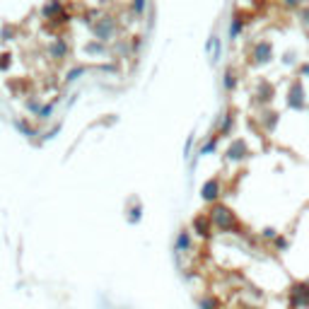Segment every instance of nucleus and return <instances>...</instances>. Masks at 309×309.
Instances as JSON below:
<instances>
[{"label":"nucleus","instance_id":"2","mask_svg":"<svg viewBox=\"0 0 309 309\" xmlns=\"http://www.w3.org/2000/svg\"><path fill=\"white\" fill-rule=\"evenodd\" d=\"M287 109L292 112H305L307 109V97H305V87L300 80H292L290 83V89H287Z\"/></svg>","mask_w":309,"mask_h":309},{"label":"nucleus","instance_id":"9","mask_svg":"<svg viewBox=\"0 0 309 309\" xmlns=\"http://www.w3.org/2000/svg\"><path fill=\"white\" fill-rule=\"evenodd\" d=\"M244 27H247V22H244V17H234L232 20V29H229V34H232V39H237L242 31H244Z\"/></svg>","mask_w":309,"mask_h":309},{"label":"nucleus","instance_id":"14","mask_svg":"<svg viewBox=\"0 0 309 309\" xmlns=\"http://www.w3.org/2000/svg\"><path fill=\"white\" fill-rule=\"evenodd\" d=\"M282 63H285V65H292V63H295V51H287V54H282Z\"/></svg>","mask_w":309,"mask_h":309},{"label":"nucleus","instance_id":"15","mask_svg":"<svg viewBox=\"0 0 309 309\" xmlns=\"http://www.w3.org/2000/svg\"><path fill=\"white\" fill-rule=\"evenodd\" d=\"M300 78H309V63H302V65H300Z\"/></svg>","mask_w":309,"mask_h":309},{"label":"nucleus","instance_id":"11","mask_svg":"<svg viewBox=\"0 0 309 309\" xmlns=\"http://www.w3.org/2000/svg\"><path fill=\"white\" fill-rule=\"evenodd\" d=\"M273 247H276L278 252H287V249H290V239H287L285 234H281V237L273 242Z\"/></svg>","mask_w":309,"mask_h":309},{"label":"nucleus","instance_id":"4","mask_svg":"<svg viewBox=\"0 0 309 309\" xmlns=\"http://www.w3.org/2000/svg\"><path fill=\"white\" fill-rule=\"evenodd\" d=\"M252 58H253L256 65H266V63H271V60H273V44L266 41V39H261V41L253 46Z\"/></svg>","mask_w":309,"mask_h":309},{"label":"nucleus","instance_id":"6","mask_svg":"<svg viewBox=\"0 0 309 309\" xmlns=\"http://www.w3.org/2000/svg\"><path fill=\"white\" fill-rule=\"evenodd\" d=\"M249 157V147H247V142L242 140H234L229 147H227V160H232V162H242V160H247Z\"/></svg>","mask_w":309,"mask_h":309},{"label":"nucleus","instance_id":"13","mask_svg":"<svg viewBox=\"0 0 309 309\" xmlns=\"http://www.w3.org/2000/svg\"><path fill=\"white\" fill-rule=\"evenodd\" d=\"M225 87H227V89H234V87H237V75H234L232 70H227V75H225Z\"/></svg>","mask_w":309,"mask_h":309},{"label":"nucleus","instance_id":"12","mask_svg":"<svg viewBox=\"0 0 309 309\" xmlns=\"http://www.w3.org/2000/svg\"><path fill=\"white\" fill-rule=\"evenodd\" d=\"M300 22H302V27L309 31V5H302V7H300Z\"/></svg>","mask_w":309,"mask_h":309},{"label":"nucleus","instance_id":"1","mask_svg":"<svg viewBox=\"0 0 309 309\" xmlns=\"http://www.w3.org/2000/svg\"><path fill=\"white\" fill-rule=\"evenodd\" d=\"M290 309H305L309 307V282L295 281L290 285Z\"/></svg>","mask_w":309,"mask_h":309},{"label":"nucleus","instance_id":"7","mask_svg":"<svg viewBox=\"0 0 309 309\" xmlns=\"http://www.w3.org/2000/svg\"><path fill=\"white\" fill-rule=\"evenodd\" d=\"M258 121H261V126H263L268 133H273V131H276V126L281 123V113L273 112V109H261V113H258Z\"/></svg>","mask_w":309,"mask_h":309},{"label":"nucleus","instance_id":"3","mask_svg":"<svg viewBox=\"0 0 309 309\" xmlns=\"http://www.w3.org/2000/svg\"><path fill=\"white\" fill-rule=\"evenodd\" d=\"M210 220H213V225L220 227V229H232V227L237 225V218H234V213L227 208V205H213V210H210Z\"/></svg>","mask_w":309,"mask_h":309},{"label":"nucleus","instance_id":"5","mask_svg":"<svg viewBox=\"0 0 309 309\" xmlns=\"http://www.w3.org/2000/svg\"><path fill=\"white\" fill-rule=\"evenodd\" d=\"M273 97H276V84H271L268 80H261V84L256 87L253 102L261 104V109H263V107H268V104L273 102Z\"/></svg>","mask_w":309,"mask_h":309},{"label":"nucleus","instance_id":"8","mask_svg":"<svg viewBox=\"0 0 309 309\" xmlns=\"http://www.w3.org/2000/svg\"><path fill=\"white\" fill-rule=\"evenodd\" d=\"M203 196L208 198V200H215V198L220 196V184H218V181L213 179V181H210V184L205 186V191H203Z\"/></svg>","mask_w":309,"mask_h":309},{"label":"nucleus","instance_id":"10","mask_svg":"<svg viewBox=\"0 0 309 309\" xmlns=\"http://www.w3.org/2000/svg\"><path fill=\"white\" fill-rule=\"evenodd\" d=\"M261 237H263V239H268V242H276V239L281 237V232H278L276 227H263V232H261Z\"/></svg>","mask_w":309,"mask_h":309}]
</instances>
